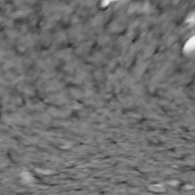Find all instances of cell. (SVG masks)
I'll return each instance as SVG.
<instances>
[{
	"label": "cell",
	"instance_id": "cell-1",
	"mask_svg": "<svg viewBox=\"0 0 195 195\" xmlns=\"http://www.w3.org/2000/svg\"><path fill=\"white\" fill-rule=\"evenodd\" d=\"M193 40L194 39H192V41H191V40H190V41H188V42L186 44V45H185V51H192V50H193V48H194V41H193Z\"/></svg>",
	"mask_w": 195,
	"mask_h": 195
}]
</instances>
